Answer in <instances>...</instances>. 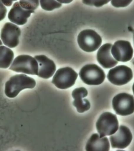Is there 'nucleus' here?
Listing matches in <instances>:
<instances>
[{"label": "nucleus", "mask_w": 134, "mask_h": 151, "mask_svg": "<svg viewBox=\"0 0 134 151\" xmlns=\"http://www.w3.org/2000/svg\"><path fill=\"white\" fill-rule=\"evenodd\" d=\"M36 85L34 78L24 74L16 75L11 77L6 83L5 93L8 97L14 98L23 90L34 88Z\"/></svg>", "instance_id": "nucleus-1"}, {"label": "nucleus", "mask_w": 134, "mask_h": 151, "mask_svg": "<svg viewBox=\"0 0 134 151\" xmlns=\"http://www.w3.org/2000/svg\"><path fill=\"white\" fill-rule=\"evenodd\" d=\"M9 69L17 73L37 76L39 65L36 60L28 55H21L14 59Z\"/></svg>", "instance_id": "nucleus-2"}, {"label": "nucleus", "mask_w": 134, "mask_h": 151, "mask_svg": "<svg viewBox=\"0 0 134 151\" xmlns=\"http://www.w3.org/2000/svg\"><path fill=\"white\" fill-rule=\"evenodd\" d=\"M79 75L85 84L97 85L102 84L105 78V74L100 67L95 64L86 65L80 70Z\"/></svg>", "instance_id": "nucleus-3"}, {"label": "nucleus", "mask_w": 134, "mask_h": 151, "mask_svg": "<svg viewBox=\"0 0 134 151\" xmlns=\"http://www.w3.org/2000/svg\"><path fill=\"white\" fill-rule=\"evenodd\" d=\"M78 45L83 51L92 52L96 51L102 42V38L97 32L91 29H85L78 35Z\"/></svg>", "instance_id": "nucleus-4"}, {"label": "nucleus", "mask_w": 134, "mask_h": 151, "mask_svg": "<svg viewBox=\"0 0 134 151\" xmlns=\"http://www.w3.org/2000/svg\"><path fill=\"white\" fill-rule=\"evenodd\" d=\"M96 127L100 137L115 134L119 127L117 116L111 112H104L98 119Z\"/></svg>", "instance_id": "nucleus-5"}, {"label": "nucleus", "mask_w": 134, "mask_h": 151, "mask_svg": "<svg viewBox=\"0 0 134 151\" xmlns=\"http://www.w3.org/2000/svg\"><path fill=\"white\" fill-rule=\"evenodd\" d=\"M78 76V73L72 68H62L57 71L52 83L59 88L66 89L75 84Z\"/></svg>", "instance_id": "nucleus-6"}, {"label": "nucleus", "mask_w": 134, "mask_h": 151, "mask_svg": "<svg viewBox=\"0 0 134 151\" xmlns=\"http://www.w3.org/2000/svg\"><path fill=\"white\" fill-rule=\"evenodd\" d=\"M112 106L118 115L125 116L131 114L134 112V97L126 93H119L113 98Z\"/></svg>", "instance_id": "nucleus-7"}, {"label": "nucleus", "mask_w": 134, "mask_h": 151, "mask_svg": "<svg viewBox=\"0 0 134 151\" xmlns=\"http://www.w3.org/2000/svg\"><path fill=\"white\" fill-rule=\"evenodd\" d=\"M107 78L113 84L123 85L131 81L133 78L132 70L126 66L119 65L110 70Z\"/></svg>", "instance_id": "nucleus-8"}, {"label": "nucleus", "mask_w": 134, "mask_h": 151, "mask_svg": "<svg viewBox=\"0 0 134 151\" xmlns=\"http://www.w3.org/2000/svg\"><path fill=\"white\" fill-rule=\"evenodd\" d=\"M21 34L20 28L12 23H6L2 28L1 37L3 43L10 48H14L19 45Z\"/></svg>", "instance_id": "nucleus-9"}, {"label": "nucleus", "mask_w": 134, "mask_h": 151, "mask_svg": "<svg viewBox=\"0 0 134 151\" xmlns=\"http://www.w3.org/2000/svg\"><path fill=\"white\" fill-rule=\"evenodd\" d=\"M111 53L117 61L127 62L132 59L133 50L128 41L120 40L115 42L111 49Z\"/></svg>", "instance_id": "nucleus-10"}, {"label": "nucleus", "mask_w": 134, "mask_h": 151, "mask_svg": "<svg viewBox=\"0 0 134 151\" xmlns=\"http://www.w3.org/2000/svg\"><path fill=\"white\" fill-rule=\"evenodd\" d=\"M133 139V135L127 127L121 125L117 132L110 137L113 148L124 149L129 145Z\"/></svg>", "instance_id": "nucleus-11"}, {"label": "nucleus", "mask_w": 134, "mask_h": 151, "mask_svg": "<svg viewBox=\"0 0 134 151\" xmlns=\"http://www.w3.org/2000/svg\"><path fill=\"white\" fill-rule=\"evenodd\" d=\"M35 12L25 9L20 4L19 2L15 3L8 14V18L10 21L19 25L25 24L32 13Z\"/></svg>", "instance_id": "nucleus-12"}, {"label": "nucleus", "mask_w": 134, "mask_h": 151, "mask_svg": "<svg viewBox=\"0 0 134 151\" xmlns=\"http://www.w3.org/2000/svg\"><path fill=\"white\" fill-rule=\"evenodd\" d=\"M34 58L38 62L39 65L37 76L45 79L51 78L54 74L56 69L54 62L44 55L35 56Z\"/></svg>", "instance_id": "nucleus-13"}, {"label": "nucleus", "mask_w": 134, "mask_h": 151, "mask_svg": "<svg viewBox=\"0 0 134 151\" xmlns=\"http://www.w3.org/2000/svg\"><path fill=\"white\" fill-rule=\"evenodd\" d=\"M112 46L111 44H104L97 51V61L104 68H111L118 63V61L113 58L111 54Z\"/></svg>", "instance_id": "nucleus-14"}, {"label": "nucleus", "mask_w": 134, "mask_h": 151, "mask_svg": "<svg viewBox=\"0 0 134 151\" xmlns=\"http://www.w3.org/2000/svg\"><path fill=\"white\" fill-rule=\"evenodd\" d=\"M110 144L108 138L100 137L97 134L92 135L86 143L85 149L87 151H108Z\"/></svg>", "instance_id": "nucleus-15"}, {"label": "nucleus", "mask_w": 134, "mask_h": 151, "mask_svg": "<svg viewBox=\"0 0 134 151\" xmlns=\"http://www.w3.org/2000/svg\"><path fill=\"white\" fill-rule=\"evenodd\" d=\"M1 53V68L7 69L12 62L14 57V53L10 49L5 46L0 47Z\"/></svg>", "instance_id": "nucleus-16"}, {"label": "nucleus", "mask_w": 134, "mask_h": 151, "mask_svg": "<svg viewBox=\"0 0 134 151\" xmlns=\"http://www.w3.org/2000/svg\"><path fill=\"white\" fill-rule=\"evenodd\" d=\"M82 98H83L82 97H77L74 98L73 105L76 108L79 113H83L90 108V103L89 101L85 99H83Z\"/></svg>", "instance_id": "nucleus-17"}, {"label": "nucleus", "mask_w": 134, "mask_h": 151, "mask_svg": "<svg viewBox=\"0 0 134 151\" xmlns=\"http://www.w3.org/2000/svg\"><path fill=\"white\" fill-rule=\"evenodd\" d=\"M41 6L43 9L47 11H52L54 9L62 6V4L57 1H40Z\"/></svg>", "instance_id": "nucleus-18"}, {"label": "nucleus", "mask_w": 134, "mask_h": 151, "mask_svg": "<svg viewBox=\"0 0 134 151\" xmlns=\"http://www.w3.org/2000/svg\"><path fill=\"white\" fill-rule=\"evenodd\" d=\"M39 1H20L19 4L25 9L34 11L39 5Z\"/></svg>", "instance_id": "nucleus-19"}, {"label": "nucleus", "mask_w": 134, "mask_h": 151, "mask_svg": "<svg viewBox=\"0 0 134 151\" xmlns=\"http://www.w3.org/2000/svg\"><path fill=\"white\" fill-rule=\"evenodd\" d=\"M88 91L84 87H80L75 88L72 91V95L73 98L77 97H82L84 98L87 96Z\"/></svg>", "instance_id": "nucleus-20"}, {"label": "nucleus", "mask_w": 134, "mask_h": 151, "mask_svg": "<svg viewBox=\"0 0 134 151\" xmlns=\"http://www.w3.org/2000/svg\"><path fill=\"white\" fill-rule=\"evenodd\" d=\"M109 1H82L83 4L90 6H94L97 7L102 6L108 4Z\"/></svg>", "instance_id": "nucleus-21"}, {"label": "nucleus", "mask_w": 134, "mask_h": 151, "mask_svg": "<svg viewBox=\"0 0 134 151\" xmlns=\"http://www.w3.org/2000/svg\"><path fill=\"white\" fill-rule=\"evenodd\" d=\"M132 1H112L111 4L115 7H124L127 6Z\"/></svg>", "instance_id": "nucleus-22"}, {"label": "nucleus", "mask_w": 134, "mask_h": 151, "mask_svg": "<svg viewBox=\"0 0 134 151\" xmlns=\"http://www.w3.org/2000/svg\"><path fill=\"white\" fill-rule=\"evenodd\" d=\"M7 12V9L1 1V21L4 18Z\"/></svg>", "instance_id": "nucleus-23"}, {"label": "nucleus", "mask_w": 134, "mask_h": 151, "mask_svg": "<svg viewBox=\"0 0 134 151\" xmlns=\"http://www.w3.org/2000/svg\"><path fill=\"white\" fill-rule=\"evenodd\" d=\"M2 4L7 6H10L12 4L14 1H1Z\"/></svg>", "instance_id": "nucleus-24"}, {"label": "nucleus", "mask_w": 134, "mask_h": 151, "mask_svg": "<svg viewBox=\"0 0 134 151\" xmlns=\"http://www.w3.org/2000/svg\"><path fill=\"white\" fill-rule=\"evenodd\" d=\"M61 4H68L72 2V1H57Z\"/></svg>", "instance_id": "nucleus-25"}, {"label": "nucleus", "mask_w": 134, "mask_h": 151, "mask_svg": "<svg viewBox=\"0 0 134 151\" xmlns=\"http://www.w3.org/2000/svg\"><path fill=\"white\" fill-rule=\"evenodd\" d=\"M133 94L134 95V83L133 86Z\"/></svg>", "instance_id": "nucleus-26"}, {"label": "nucleus", "mask_w": 134, "mask_h": 151, "mask_svg": "<svg viewBox=\"0 0 134 151\" xmlns=\"http://www.w3.org/2000/svg\"><path fill=\"white\" fill-rule=\"evenodd\" d=\"M133 40H134V33L133 34Z\"/></svg>", "instance_id": "nucleus-27"}]
</instances>
